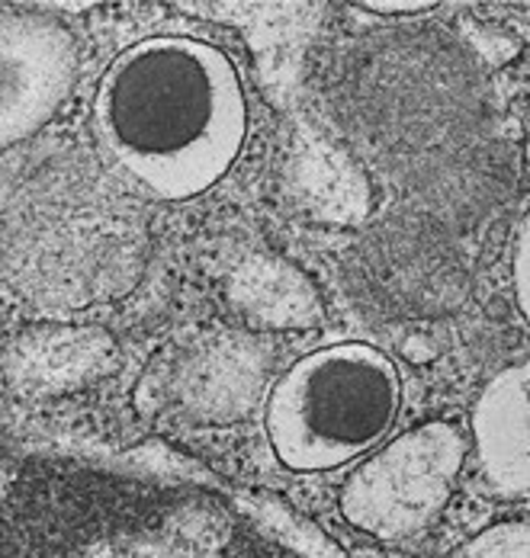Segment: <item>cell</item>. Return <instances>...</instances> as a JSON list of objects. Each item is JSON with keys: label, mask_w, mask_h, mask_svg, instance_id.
I'll list each match as a JSON object with an SVG mask.
<instances>
[{"label": "cell", "mask_w": 530, "mask_h": 558, "mask_svg": "<svg viewBox=\"0 0 530 558\" xmlns=\"http://www.w3.org/2000/svg\"><path fill=\"white\" fill-rule=\"evenodd\" d=\"M91 119L104 151L165 203L219 186L251 135L236 58L196 36H148L122 49L97 84Z\"/></svg>", "instance_id": "6da1fadb"}, {"label": "cell", "mask_w": 530, "mask_h": 558, "mask_svg": "<svg viewBox=\"0 0 530 558\" xmlns=\"http://www.w3.org/2000/svg\"><path fill=\"white\" fill-rule=\"evenodd\" d=\"M402 373L380 347L341 340L290 363L264 398V437L296 475L363 462L402 414Z\"/></svg>", "instance_id": "7a4b0ae2"}, {"label": "cell", "mask_w": 530, "mask_h": 558, "mask_svg": "<svg viewBox=\"0 0 530 558\" xmlns=\"http://www.w3.org/2000/svg\"><path fill=\"white\" fill-rule=\"evenodd\" d=\"M470 440L450 421H427L366 456L341 488V517L353 530L396 543L427 530L447 507Z\"/></svg>", "instance_id": "3957f363"}, {"label": "cell", "mask_w": 530, "mask_h": 558, "mask_svg": "<svg viewBox=\"0 0 530 558\" xmlns=\"http://www.w3.org/2000/svg\"><path fill=\"white\" fill-rule=\"evenodd\" d=\"M3 145L36 135L74 87L77 58L68 29L56 16L3 10Z\"/></svg>", "instance_id": "277c9868"}, {"label": "cell", "mask_w": 530, "mask_h": 558, "mask_svg": "<svg viewBox=\"0 0 530 558\" xmlns=\"http://www.w3.org/2000/svg\"><path fill=\"white\" fill-rule=\"evenodd\" d=\"M470 447L492 492L530 495V356L482 386L470 411Z\"/></svg>", "instance_id": "5b68a950"}, {"label": "cell", "mask_w": 530, "mask_h": 558, "mask_svg": "<svg viewBox=\"0 0 530 558\" xmlns=\"http://www.w3.org/2000/svg\"><path fill=\"white\" fill-rule=\"evenodd\" d=\"M511 289H515V305L530 328V209L518 225L515 247H511Z\"/></svg>", "instance_id": "8992f818"}, {"label": "cell", "mask_w": 530, "mask_h": 558, "mask_svg": "<svg viewBox=\"0 0 530 558\" xmlns=\"http://www.w3.org/2000/svg\"><path fill=\"white\" fill-rule=\"evenodd\" d=\"M360 10L376 13V16H414V13H431L437 10L434 0H366Z\"/></svg>", "instance_id": "52a82bcc"}]
</instances>
